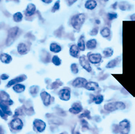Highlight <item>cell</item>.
Returning <instances> with one entry per match:
<instances>
[{"mask_svg":"<svg viewBox=\"0 0 135 134\" xmlns=\"http://www.w3.org/2000/svg\"><path fill=\"white\" fill-rule=\"evenodd\" d=\"M18 51L21 54H26L28 51L27 47L26 45L23 43L20 44L18 46Z\"/></svg>","mask_w":135,"mask_h":134,"instance_id":"obj_20","label":"cell"},{"mask_svg":"<svg viewBox=\"0 0 135 134\" xmlns=\"http://www.w3.org/2000/svg\"><path fill=\"white\" fill-rule=\"evenodd\" d=\"M70 54L72 57L77 58L78 57V54L79 53V50L78 46H77L75 45H72L70 48Z\"/></svg>","mask_w":135,"mask_h":134,"instance_id":"obj_15","label":"cell"},{"mask_svg":"<svg viewBox=\"0 0 135 134\" xmlns=\"http://www.w3.org/2000/svg\"><path fill=\"white\" fill-rule=\"evenodd\" d=\"M108 19L110 20H113L118 18V14L116 13H108L107 14Z\"/></svg>","mask_w":135,"mask_h":134,"instance_id":"obj_30","label":"cell"},{"mask_svg":"<svg viewBox=\"0 0 135 134\" xmlns=\"http://www.w3.org/2000/svg\"><path fill=\"white\" fill-rule=\"evenodd\" d=\"M71 70L74 74H77L78 73V68L76 64H72L71 65Z\"/></svg>","mask_w":135,"mask_h":134,"instance_id":"obj_33","label":"cell"},{"mask_svg":"<svg viewBox=\"0 0 135 134\" xmlns=\"http://www.w3.org/2000/svg\"><path fill=\"white\" fill-rule=\"evenodd\" d=\"M60 134H65V133H60Z\"/></svg>","mask_w":135,"mask_h":134,"instance_id":"obj_46","label":"cell"},{"mask_svg":"<svg viewBox=\"0 0 135 134\" xmlns=\"http://www.w3.org/2000/svg\"><path fill=\"white\" fill-rule=\"evenodd\" d=\"M97 6V2L95 0H88L85 3V7L89 10H93Z\"/></svg>","mask_w":135,"mask_h":134,"instance_id":"obj_14","label":"cell"},{"mask_svg":"<svg viewBox=\"0 0 135 134\" xmlns=\"http://www.w3.org/2000/svg\"><path fill=\"white\" fill-rule=\"evenodd\" d=\"M1 78L2 79V80H6V79H7L8 78V76L6 74H3L1 75Z\"/></svg>","mask_w":135,"mask_h":134,"instance_id":"obj_39","label":"cell"},{"mask_svg":"<svg viewBox=\"0 0 135 134\" xmlns=\"http://www.w3.org/2000/svg\"><path fill=\"white\" fill-rule=\"evenodd\" d=\"M50 49L51 52H53L55 53H58L61 51V48L57 44H55V43H53V44H51L50 47Z\"/></svg>","mask_w":135,"mask_h":134,"instance_id":"obj_25","label":"cell"},{"mask_svg":"<svg viewBox=\"0 0 135 134\" xmlns=\"http://www.w3.org/2000/svg\"><path fill=\"white\" fill-rule=\"evenodd\" d=\"M97 42L95 39H91L87 42L86 46L89 50H93L96 48Z\"/></svg>","mask_w":135,"mask_h":134,"instance_id":"obj_18","label":"cell"},{"mask_svg":"<svg viewBox=\"0 0 135 134\" xmlns=\"http://www.w3.org/2000/svg\"><path fill=\"white\" fill-rule=\"evenodd\" d=\"M104 109L107 111L113 112L116 110H123L126 108V105L122 102H114L108 103L104 106Z\"/></svg>","mask_w":135,"mask_h":134,"instance_id":"obj_1","label":"cell"},{"mask_svg":"<svg viewBox=\"0 0 135 134\" xmlns=\"http://www.w3.org/2000/svg\"><path fill=\"white\" fill-rule=\"evenodd\" d=\"M89 112H84L83 114H82L80 117H88V116H89Z\"/></svg>","mask_w":135,"mask_h":134,"instance_id":"obj_38","label":"cell"},{"mask_svg":"<svg viewBox=\"0 0 135 134\" xmlns=\"http://www.w3.org/2000/svg\"><path fill=\"white\" fill-rule=\"evenodd\" d=\"M0 134H4V131L1 127H0Z\"/></svg>","mask_w":135,"mask_h":134,"instance_id":"obj_43","label":"cell"},{"mask_svg":"<svg viewBox=\"0 0 135 134\" xmlns=\"http://www.w3.org/2000/svg\"><path fill=\"white\" fill-rule=\"evenodd\" d=\"M120 131L121 134H128L130 131V123L127 119L121 121L119 124Z\"/></svg>","mask_w":135,"mask_h":134,"instance_id":"obj_3","label":"cell"},{"mask_svg":"<svg viewBox=\"0 0 135 134\" xmlns=\"http://www.w3.org/2000/svg\"><path fill=\"white\" fill-rule=\"evenodd\" d=\"M59 96L61 100L64 101L69 100L71 97L70 90L67 89L61 90L59 92Z\"/></svg>","mask_w":135,"mask_h":134,"instance_id":"obj_9","label":"cell"},{"mask_svg":"<svg viewBox=\"0 0 135 134\" xmlns=\"http://www.w3.org/2000/svg\"><path fill=\"white\" fill-rule=\"evenodd\" d=\"M103 53L105 57H110L113 56L114 51L111 48H107L103 51Z\"/></svg>","mask_w":135,"mask_h":134,"instance_id":"obj_26","label":"cell"},{"mask_svg":"<svg viewBox=\"0 0 135 134\" xmlns=\"http://www.w3.org/2000/svg\"><path fill=\"white\" fill-rule=\"evenodd\" d=\"M41 98L44 102V104L45 106H48L50 105V100H51V96L49 94H47L46 92H41Z\"/></svg>","mask_w":135,"mask_h":134,"instance_id":"obj_12","label":"cell"},{"mask_svg":"<svg viewBox=\"0 0 135 134\" xmlns=\"http://www.w3.org/2000/svg\"><path fill=\"white\" fill-rule=\"evenodd\" d=\"M103 1H105V2H107V1H109V0H103Z\"/></svg>","mask_w":135,"mask_h":134,"instance_id":"obj_45","label":"cell"},{"mask_svg":"<svg viewBox=\"0 0 135 134\" xmlns=\"http://www.w3.org/2000/svg\"><path fill=\"white\" fill-rule=\"evenodd\" d=\"M38 87L36 86H34L31 88V90H30V93H31L32 95H35L38 93Z\"/></svg>","mask_w":135,"mask_h":134,"instance_id":"obj_35","label":"cell"},{"mask_svg":"<svg viewBox=\"0 0 135 134\" xmlns=\"http://www.w3.org/2000/svg\"><path fill=\"white\" fill-rule=\"evenodd\" d=\"M100 34L104 38H107L110 35V29L108 27L103 28L100 30Z\"/></svg>","mask_w":135,"mask_h":134,"instance_id":"obj_23","label":"cell"},{"mask_svg":"<svg viewBox=\"0 0 135 134\" xmlns=\"http://www.w3.org/2000/svg\"><path fill=\"white\" fill-rule=\"evenodd\" d=\"M52 63L56 65H59L61 64V60L60 59L56 56H55L53 57L52 59Z\"/></svg>","mask_w":135,"mask_h":134,"instance_id":"obj_31","label":"cell"},{"mask_svg":"<svg viewBox=\"0 0 135 134\" xmlns=\"http://www.w3.org/2000/svg\"><path fill=\"white\" fill-rule=\"evenodd\" d=\"M13 90L17 92H22L25 90V86L21 84H17L13 87Z\"/></svg>","mask_w":135,"mask_h":134,"instance_id":"obj_28","label":"cell"},{"mask_svg":"<svg viewBox=\"0 0 135 134\" xmlns=\"http://www.w3.org/2000/svg\"><path fill=\"white\" fill-rule=\"evenodd\" d=\"M42 1H43L44 2L46 3H50L51 2L52 0H41Z\"/></svg>","mask_w":135,"mask_h":134,"instance_id":"obj_41","label":"cell"},{"mask_svg":"<svg viewBox=\"0 0 135 134\" xmlns=\"http://www.w3.org/2000/svg\"><path fill=\"white\" fill-rule=\"evenodd\" d=\"M18 31H19V29H18V27L12 28L9 30L8 33V38L7 42H6L8 46L10 45L13 42L15 38L18 34Z\"/></svg>","mask_w":135,"mask_h":134,"instance_id":"obj_4","label":"cell"},{"mask_svg":"<svg viewBox=\"0 0 135 134\" xmlns=\"http://www.w3.org/2000/svg\"><path fill=\"white\" fill-rule=\"evenodd\" d=\"M0 59L3 63L8 64L11 62L12 60V57L8 55L7 54L2 53L1 56H0Z\"/></svg>","mask_w":135,"mask_h":134,"instance_id":"obj_19","label":"cell"},{"mask_svg":"<svg viewBox=\"0 0 135 134\" xmlns=\"http://www.w3.org/2000/svg\"><path fill=\"white\" fill-rule=\"evenodd\" d=\"M0 107H1L2 111L3 112L4 114H6L9 115H11L12 114V112L10 111L7 104H6V103L3 102H0Z\"/></svg>","mask_w":135,"mask_h":134,"instance_id":"obj_22","label":"cell"},{"mask_svg":"<svg viewBox=\"0 0 135 134\" xmlns=\"http://www.w3.org/2000/svg\"><path fill=\"white\" fill-rule=\"evenodd\" d=\"M36 7L33 4H29L27 6V8L26 12V16H31L33 14H34V12H35Z\"/></svg>","mask_w":135,"mask_h":134,"instance_id":"obj_16","label":"cell"},{"mask_svg":"<svg viewBox=\"0 0 135 134\" xmlns=\"http://www.w3.org/2000/svg\"><path fill=\"white\" fill-rule=\"evenodd\" d=\"M76 1H77V0H68L69 4L70 5H71V4H72L73 3H74Z\"/></svg>","mask_w":135,"mask_h":134,"instance_id":"obj_40","label":"cell"},{"mask_svg":"<svg viewBox=\"0 0 135 134\" xmlns=\"http://www.w3.org/2000/svg\"><path fill=\"white\" fill-rule=\"evenodd\" d=\"M102 59V56L99 53H92L88 56L89 61L93 64L99 63Z\"/></svg>","mask_w":135,"mask_h":134,"instance_id":"obj_6","label":"cell"},{"mask_svg":"<svg viewBox=\"0 0 135 134\" xmlns=\"http://www.w3.org/2000/svg\"><path fill=\"white\" fill-rule=\"evenodd\" d=\"M77 46L79 50L82 51H84L85 50V42H84V38L83 36H81L78 41Z\"/></svg>","mask_w":135,"mask_h":134,"instance_id":"obj_21","label":"cell"},{"mask_svg":"<svg viewBox=\"0 0 135 134\" xmlns=\"http://www.w3.org/2000/svg\"><path fill=\"white\" fill-rule=\"evenodd\" d=\"M119 62V58H116L113 60H112L111 61H110L108 64L107 65L106 67L107 68H114L115 66H116V65L118 64Z\"/></svg>","mask_w":135,"mask_h":134,"instance_id":"obj_27","label":"cell"},{"mask_svg":"<svg viewBox=\"0 0 135 134\" xmlns=\"http://www.w3.org/2000/svg\"><path fill=\"white\" fill-rule=\"evenodd\" d=\"M87 83V81L86 79L83 78H77L75 80L73 81L72 83V85L75 87L80 88L84 87L85 84Z\"/></svg>","mask_w":135,"mask_h":134,"instance_id":"obj_7","label":"cell"},{"mask_svg":"<svg viewBox=\"0 0 135 134\" xmlns=\"http://www.w3.org/2000/svg\"><path fill=\"white\" fill-rule=\"evenodd\" d=\"M83 107L80 103H75L70 109V112L73 114H77L82 112Z\"/></svg>","mask_w":135,"mask_h":134,"instance_id":"obj_11","label":"cell"},{"mask_svg":"<svg viewBox=\"0 0 135 134\" xmlns=\"http://www.w3.org/2000/svg\"><path fill=\"white\" fill-rule=\"evenodd\" d=\"M26 79V76L25 75H23V76H19L18 77L15 79H13V80H11L8 85L7 86L9 87V86H12V85H13V84H17V83H18L20 82H22L23 81H24L25 79Z\"/></svg>","mask_w":135,"mask_h":134,"instance_id":"obj_17","label":"cell"},{"mask_svg":"<svg viewBox=\"0 0 135 134\" xmlns=\"http://www.w3.org/2000/svg\"><path fill=\"white\" fill-rule=\"evenodd\" d=\"M131 20H135V14H133L131 16Z\"/></svg>","mask_w":135,"mask_h":134,"instance_id":"obj_44","label":"cell"},{"mask_svg":"<svg viewBox=\"0 0 135 134\" xmlns=\"http://www.w3.org/2000/svg\"><path fill=\"white\" fill-rule=\"evenodd\" d=\"M104 100V96L102 95H98L94 96L93 99V102L97 105H99L103 102Z\"/></svg>","mask_w":135,"mask_h":134,"instance_id":"obj_24","label":"cell"},{"mask_svg":"<svg viewBox=\"0 0 135 134\" xmlns=\"http://www.w3.org/2000/svg\"><path fill=\"white\" fill-rule=\"evenodd\" d=\"M23 124L22 121L18 118L15 119L11 123V126L12 128L16 130H20L22 129Z\"/></svg>","mask_w":135,"mask_h":134,"instance_id":"obj_8","label":"cell"},{"mask_svg":"<svg viewBox=\"0 0 135 134\" xmlns=\"http://www.w3.org/2000/svg\"><path fill=\"white\" fill-rule=\"evenodd\" d=\"M79 63L83 68L88 72H90L91 71V67L89 64V60L87 59L86 57L83 56L79 58Z\"/></svg>","mask_w":135,"mask_h":134,"instance_id":"obj_5","label":"cell"},{"mask_svg":"<svg viewBox=\"0 0 135 134\" xmlns=\"http://www.w3.org/2000/svg\"><path fill=\"white\" fill-rule=\"evenodd\" d=\"M0 115H1L2 117H4V113H3V112L1 110V109H0Z\"/></svg>","mask_w":135,"mask_h":134,"instance_id":"obj_42","label":"cell"},{"mask_svg":"<svg viewBox=\"0 0 135 134\" xmlns=\"http://www.w3.org/2000/svg\"><path fill=\"white\" fill-rule=\"evenodd\" d=\"M98 33V28H94L90 33L91 35H96Z\"/></svg>","mask_w":135,"mask_h":134,"instance_id":"obj_37","label":"cell"},{"mask_svg":"<svg viewBox=\"0 0 135 134\" xmlns=\"http://www.w3.org/2000/svg\"><path fill=\"white\" fill-rule=\"evenodd\" d=\"M23 19V15L20 12H18L14 14L13 19L16 22H20Z\"/></svg>","mask_w":135,"mask_h":134,"instance_id":"obj_29","label":"cell"},{"mask_svg":"<svg viewBox=\"0 0 135 134\" xmlns=\"http://www.w3.org/2000/svg\"><path fill=\"white\" fill-rule=\"evenodd\" d=\"M0 1H1V0H0Z\"/></svg>","mask_w":135,"mask_h":134,"instance_id":"obj_47","label":"cell"},{"mask_svg":"<svg viewBox=\"0 0 135 134\" xmlns=\"http://www.w3.org/2000/svg\"><path fill=\"white\" fill-rule=\"evenodd\" d=\"M62 85V83H61L60 81H56V82H54L52 84V89H57L58 88L59 86H61V85Z\"/></svg>","mask_w":135,"mask_h":134,"instance_id":"obj_34","label":"cell"},{"mask_svg":"<svg viewBox=\"0 0 135 134\" xmlns=\"http://www.w3.org/2000/svg\"><path fill=\"white\" fill-rule=\"evenodd\" d=\"M129 4H127L126 2H122L119 4V8L122 11H125L129 7Z\"/></svg>","mask_w":135,"mask_h":134,"instance_id":"obj_32","label":"cell"},{"mask_svg":"<svg viewBox=\"0 0 135 134\" xmlns=\"http://www.w3.org/2000/svg\"><path fill=\"white\" fill-rule=\"evenodd\" d=\"M84 87L89 91H95L99 87V84L97 83L91 81L85 84Z\"/></svg>","mask_w":135,"mask_h":134,"instance_id":"obj_13","label":"cell"},{"mask_svg":"<svg viewBox=\"0 0 135 134\" xmlns=\"http://www.w3.org/2000/svg\"><path fill=\"white\" fill-rule=\"evenodd\" d=\"M59 7H60V4H59V2L57 1L56 2V3H55V5L53 7V8H52V12H54L58 10L59 9Z\"/></svg>","mask_w":135,"mask_h":134,"instance_id":"obj_36","label":"cell"},{"mask_svg":"<svg viewBox=\"0 0 135 134\" xmlns=\"http://www.w3.org/2000/svg\"><path fill=\"white\" fill-rule=\"evenodd\" d=\"M85 15L83 13L78 14L73 17L71 19L72 27L77 30L80 29L85 21Z\"/></svg>","mask_w":135,"mask_h":134,"instance_id":"obj_2","label":"cell"},{"mask_svg":"<svg viewBox=\"0 0 135 134\" xmlns=\"http://www.w3.org/2000/svg\"><path fill=\"white\" fill-rule=\"evenodd\" d=\"M34 125L39 132L43 131L46 127V124L44 121L39 119H36L34 121Z\"/></svg>","mask_w":135,"mask_h":134,"instance_id":"obj_10","label":"cell"}]
</instances>
